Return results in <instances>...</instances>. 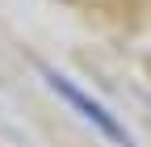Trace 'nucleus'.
I'll list each match as a JSON object with an SVG mask.
<instances>
[{
  "label": "nucleus",
  "mask_w": 151,
  "mask_h": 147,
  "mask_svg": "<svg viewBox=\"0 0 151 147\" xmlns=\"http://www.w3.org/2000/svg\"><path fill=\"white\" fill-rule=\"evenodd\" d=\"M42 80L50 84V93H59V97H63V101L76 109V114H80V118H84V122H88L97 135H105L113 147H134V139H130V130L118 122V114H109V109H105L101 101H92V97L84 93V88H76V84L63 76V71H55V67H42Z\"/></svg>",
  "instance_id": "f257e3e1"
}]
</instances>
